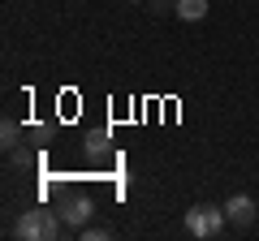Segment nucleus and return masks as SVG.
I'll list each match as a JSON object with an SVG mask.
<instances>
[{
    "mask_svg": "<svg viewBox=\"0 0 259 241\" xmlns=\"http://www.w3.org/2000/svg\"><path fill=\"white\" fill-rule=\"evenodd\" d=\"M61 224L65 220L56 211H48V207H30V211L18 215L13 237H22V241H56V237H61Z\"/></svg>",
    "mask_w": 259,
    "mask_h": 241,
    "instance_id": "obj_1",
    "label": "nucleus"
},
{
    "mask_svg": "<svg viewBox=\"0 0 259 241\" xmlns=\"http://www.w3.org/2000/svg\"><path fill=\"white\" fill-rule=\"evenodd\" d=\"M225 224H229V215H225V207H216V203H194L190 211H186V232L199 237V241L221 237Z\"/></svg>",
    "mask_w": 259,
    "mask_h": 241,
    "instance_id": "obj_2",
    "label": "nucleus"
},
{
    "mask_svg": "<svg viewBox=\"0 0 259 241\" xmlns=\"http://www.w3.org/2000/svg\"><path fill=\"white\" fill-rule=\"evenodd\" d=\"M91 215H95V203L87 194H74V198H65V203H61V220L69 224V228H87Z\"/></svg>",
    "mask_w": 259,
    "mask_h": 241,
    "instance_id": "obj_3",
    "label": "nucleus"
},
{
    "mask_svg": "<svg viewBox=\"0 0 259 241\" xmlns=\"http://www.w3.org/2000/svg\"><path fill=\"white\" fill-rule=\"evenodd\" d=\"M225 215H229L233 228H250L255 215H259V207H255V198H250V194H233L229 203H225Z\"/></svg>",
    "mask_w": 259,
    "mask_h": 241,
    "instance_id": "obj_4",
    "label": "nucleus"
},
{
    "mask_svg": "<svg viewBox=\"0 0 259 241\" xmlns=\"http://www.w3.org/2000/svg\"><path fill=\"white\" fill-rule=\"evenodd\" d=\"M173 13L182 22H203L207 18V0H173Z\"/></svg>",
    "mask_w": 259,
    "mask_h": 241,
    "instance_id": "obj_5",
    "label": "nucleus"
},
{
    "mask_svg": "<svg viewBox=\"0 0 259 241\" xmlns=\"http://www.w3.org/2000/svg\"><path fill=\"white\" fill-rule=\"evenodd\" d=\"M0 147H5V151L22 147V125H18V120H5V125H0Z\"/></svg>",
    "mask_w": 259,
    "mask_h": 241,
    "instance_id": "obj_6",
    "label": "nucleus"
},
{
    "mask_svg": "<svg viewBox=\"0 0 259 241\" xmlns=\"http://www.w3.org/2000/svg\"><path fill=\"white\" fill-rule=\"evenodd\" d=\"M78 237H82V241H108L112 228H104V224H87V228H78Z\"/></svg>",
    "mask_w": 259,
    "mask_h": 241,
    "instance_id": "obj_7",
    "label": "nucleus"
},
{
    "mask_svg": "<svg viewBox=\"0 0 259 241\" xmlns=\"http://www.w3.org/2000/svg\"><path fill=\"white\" fill-rule=\"evenodd\" d=\"M147 9L151 13H168V9H173V0H147Z\"/></svg>",
    "mask_w": 259,
    "mask_h": 241,
    "instance_id": "obj_8",
    "label": "nucleus"
},
{
    "mask_svg": "<svg viewBox=\"0 0 259 241\" xmlns=\"http://www.w3.org/2000/svg\"><path fill=\"white\" fill-rule=\"evenodd\" d=\"M130 5H143V0H130Z\"/></svg>",
    "mask_w": 259,
    "mask_h": 241,
    "instance_id": "obj_9",
    "label": "nucleus"
}]
</instances>
